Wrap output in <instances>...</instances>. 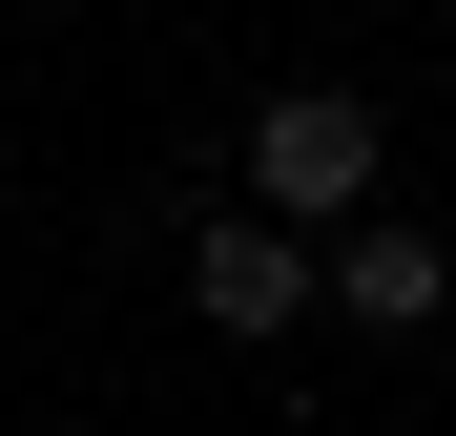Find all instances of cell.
Segmentation results:
<instances>
[{
	"label": "cell",
	"mask_w": 456,
	"mask_h": 436,
	"mask_svg": "<svg viewBox=\"0 0 456 436\" xmlns=\"http://www.w3.org/2000/svg\"><path fill=\"white\" fill-rule=\"evenodd\" d=\"M436 291H456V250H436V229H332V312H373V333H415Z\"/></svg>",
	"instance_id": "cell-3"
},
{
	"label": "cell",
	"mask_w": 456,
	"mask_h": 436,
	"mask_svg": "<svg viewBox=\"0 0 456 436\" xmlns=\"http://www.w3.org/2000/svg\"><path fill=\"white\" fill-rule=\"evenodd\" d=\"M312 291H332V250H290V229H208V250H187V312H208L228 353H249V333H290Z\"/></svg>",
	"instance_id": "cell-2"
},
{
	"label": "cell",
	"mask_w": 456,
	"mask_h": 436,
	"mask_svg": "<svg viewBox=\"0 0 456 436\" xmlns=\"http://www.w3.org/2000/svg\"><path fill=\"white\" fill-rule=\"evenodd\" d=\"M249 187H270V229H373V104L353 84H270L249 104Z\"/></svg>",
	"instance_id": "cell-1"
}]
</instances>
